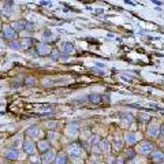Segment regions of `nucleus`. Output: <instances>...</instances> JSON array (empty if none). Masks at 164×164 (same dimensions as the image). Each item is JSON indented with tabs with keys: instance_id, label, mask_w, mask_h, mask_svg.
Segmentation results:
<instances>
[{
	"instance_id": "1",
	"label": "nucleus",
	"mask_w": 164,
	"mask_h": 164,
	"mask_svg": "<svg viewBox=\"0 0 164 164\" xmlns=\"http://www.w3.org/2000/svg\"><path fill=\"white\" fill-rule=\"evenodd\" d=\"M67 153L73 157H81L84 155V149L78 142H71L67 145Z\"/></svg>"
},
{
	"instance_id": "2",
	"label": "nucleus",
	"mask_w": 164,
	"mask_h": 164,
	"mask_svg": "<svg viewBox=\"0 0 164 164\" xmlns=\"http://www.w3.org/2000/svg\"><path fill=\"white\" fill-rule=\"evenodd\" d=\"M153 152V144L149 141H141L137 146V153L140 155H151Z\"/></svg>"
},
{
	"instance_id": "3",
	"label": "nucleus",
	"mask_w": 164,
	"mask_h": 164,
	"mask_svg": "<svg viewBox=\"0 0 164 164\" xmlns=\"http://www.w3.org/2000/svg\"><path fill=\"white\" fill-rule=\"evenodd\" d=\"M159 131H160L159 123L156 122V120H152V122L148 125V136L153 138V137H157V136H159Z\"/></svg>"
},
{
	"instance_id": "4",
	"label": "nucleus",
	"mask_w": 164,
	"mask_h": 164,
	"mask_svg": "<svg viewBox=\"0 0 164 164\" xmlns=\"http://www.w3.org/2000/svg\"><path fill=\"white\" fill-rule=\"evenodd\" d=\"M22 148H23V151L26 152V153H33L34 149H36V145H34V142H33L32 138L26 137V138L23 140V142H22Z\"/></svg>"
},
{
	"instance_id": "5",
	"label": "nucleus",
	"mask_w": 164,
	"mask_h": 164,
	"mask_svg": "<svg viewBox=\"0 0 164 164\" xmlns=\"http://www.w3.org/2000/svg\"><path fill=\"white\" fill-rule=\"evenodd\" d=\"M3 37H4L6 40L14 41V38H15V30L13 29V26L7 25V26L3 28Z\"/></svg>"
},
{
	"instance_id": "6",
	"label": "nucleus",
	"mask_w": 164,
	"mask_h": 164,
	"mask_svg": "<svg viewBox=\"0 0 164 164\" xmlns=\"http://www.w3.org/2000/svg\"><path fill=\"white\" fill-rule=\"evenodd\" d=\"M60 52H63V54H66V55H69V54H71L73 49H74V45L70 41H63V43H60V45H59L58 48Z\"/></svg>"
},
{
	"instance_id": "7",
	"label": "nucleus",
	"mask_w": 164,
	"mask_h": 164,
	"mask_svg": "<svg viewBox=\"0 0 164 164\" xmlns=\"http://www.w3.org/2000/svg\"><path fill=\"white\" fill-rule=\"evenodd\" d=\"M26 136L29 137V138H36V137H40L41 136V129L38 126H32V127H29L26 130Z\"/></svg>"
},
{
	"instance_id": "8",
	"label": "nucleus",
	"mask_w": 164,
	"mask_h": 164,
	"mask_svg": "<svg viewBox=\"0 0 164 164\" xmlns=\"http://www.w3.org/2000/svg\"><path fill=\"white\" fill-rule=\"evenodd\" d=\"M151 159L155 164H159V163H163L164 161V153L161 151H153L151 153Z\"/></svg>"
},
{
	"instance_id": "9",
	"label": "nucleus",
	"mask_w": 164,
	"mask_h": 164,
	"mask_svg": "<svg viewBox=\"0 0 164 164\" xmlns=\"http://www.w3.org/2000/svg\"><path fill=\"white\" fill-rule=\"evenodd\" d=\"M55 157H56V155L49 149V151H47L45 153H43V159L41 160H43L44 164H51V163L55 161Z\"/></svg>"
},
{
	"instance_id": "10",
	"label": "nucleus",
	"mask_w": 164,
	"mask_h": 164,
	"mask_svg": "<svg viewBox=\"0 0 164 164\" xmlns=\"http://www.w3.org/2000/svg\"><path fill=\"white\" fill-rule=\"evenodd\" d=\"M36 51H37V54L41 55V56H44V55H48V54H51V49H49V45L45 43H41L38 44V45L36 47Z\"/></svg>"
},
{
	"instance_id": "11",
	"label": "nucleus",
	"mask_w": 164,
	"mask_h": 164,
	"mask_svg": "<svg viewBox=\"0 0 164 164\" xmlns=\"http://www.w3.org/2000/svg\"><path fill=\"white\" fill-rule=\"evenodd\" d=\"M4 157L7 160H17L18 157H19V152H18V149H7V151L4 152Z\"/></svg>"
},
{
	"instance_id": "12",
	"label": "nucleus",
	"mask_w": 164,
	"mask_h": 164,
	"mask_svg": "<svg viewBox=\"0 0 164 164\" xmlns=\"http://www.w3.org/2000/svg\"><path fill=\"white\" fill-rule=\"evenodd\" d=\"M37 149H38L40 153H45L47 151H49V141H47V140L38 141V144H37Z\"/></svg>"
},
{
	"instance_id": "13",
	"label": "nucleus",
	"mask_w": 164,
	"mask_h": 164,
	"mask_svg": "<svg viewBox=\"0 0 164 164\" xmlns=\"http://www.w3.org/2000/svg\"><path fill=\"white\" fill-rule=\"evenodd\" d=\"M33 44H34V40H33L32 37H23V38L21 40V47L25 48V49H29V48H32Z\"/></svg>"
},
{
	"instance_id": "14",
	"label": "nucleus",
	"mask_w": 164,
	"mask_h": 164,
	"mask_svg": "<svg viewBox=\"0 0 164 164\" xmlns=\"http://www.w3.org/2000/svg\"><path fill=\"white\" fill-rule=\"evenodd\" d=\"M78 123H70L69 126H67V130H66V133H67V136H75V134L78 133Z\"/></svg>"
},
{
	"instance_id": "15",
	"label": "nucleus",
	"mask_w": 164,
	"mask_h": 164,
	"mask_svg": "<svg viewBox=\"0 0 164 164\" xmlns=\"http://www.w3.org/2000/svg\"><path fill=\"white\" fill-rule=\"evenodd\" d=\"M26 25H28V22L23 21V19H21V21L14 22V23H13V29L15 32H21V30H23V29H26Z\"/></svg>"
},
{
	"instance_id": "16",
	"label": "nucleus",
	"mask_w": 164,
	"mask_h": 164,
	"mask_svg": "<svg viewBox=\"0 0 164 164\" xmlns=\"http://www.w3.org/2000/svg\"><path fill=\"white\" fill-rule=\"evenodd\" d=\"M125 141H126V144H130V145H133V144H136L137 142V134L136 133H126L125 134Z\"/></svg>"
},
{
	"instance_id": "17",
	"label": "nucleus",
	"mask_w": 164,
	"mask_h": 164,
	"mask_svg": "<svg viewBox=\"0 0 164 164\" xmlns=\"http://www.w3.org/2000/svg\"><path fill=\"white\" fill-rule=\"evenodd\" d=\"M120 120H122V123H125V125H131V123L134 122V116L129 112L120 114Z\"/></svg>"
},
{
	"instance_id": "18",
	"label": "nucleus",
	"mask_w": 164,
	"mask_h": 164,
	"mask_svg": "<svg viewBox=\"0 0 164 164\" xmlns=\"http://www.w3.org/2000/svg\"><path fill=\"white\" fill-rule=\"evenodd\" d=\"M66 161H67V156L64 155V153H58L56 155V157H55V161H54V164H66Z\"/></svg>"
},
{
	"instance_id": "19",
	"label": "nucleus",
	"mask_w": 164,
	"mask_h": 164,
	"mask_svg": "<svg viewBox=\"0 0 164 164\" xmlns=\"http://www.w3.org/2000/svg\"><path fill=\"white\" fill-rule=\"evenodd\" d=\"M88 99H89V101H90V103L97 104V103H100V101L103 100V96L97 95V93H93V95H89V96H88Z\"/></svg>"
},
{
	"instance_id": "20",
	"label": "nucleus",
	"mask_w": 164,
	"mask_h": 164,
	"mask_svg": "<svg viewBox=\"0 0 164 164\" xmlns=\"http://www.w3.org/2000/svg\"><path fill=\"white\" fill-rule=\"evenodd\" d=\"M136 155H137V152L134 151L133 148H127L126 149V152H125V159L126 160H131V159L136 157Z\"/></svg>"
},
{
	"instance_id": "21",
	"label": "nucleus",
	"mask_w": 164,
	"mask_h": 164,
	"mask_svg": "<svg viewBox=\"0 0 164 164\" xmlns=\"http://www.w3.org/2000/svg\"><path fill=\"white\" fill-rule=\"evenodd\" d=\"M99 146H100V151L104 152V153H108V152H110V144H108V141H105V140L100 141Z\"/></svg>"
},
{
	"instance_id": "22",
	"label": "nucleus",
	"mask_w": 164,
	"mask_h": 164,
	"mask_svg": "<svg viewBox=\"0 0 164 164\" xmlns=\"http://www.w3.org/2000/svg\"><path fill=\"white\" fill-rule=\"evenodd\" d=\"M43 40L45 41V44L51 43V41L54 40V36H52V32H51V30H44V33H43Z\"/></svg>"
},
{
	"instance_id": "23",
	"label": "nucleus",
	"mask_w": 164,
	"mask_h": 164,
	"mask_svg": "<svg viewBox=\"0 0 164 164\" xmlns=\"http://www.w3.org/2000/svg\"><path fill=\"white\" fill-rule=\"evenodd\" d=\"M49 56H51L52 60H59V58H60V51H59L58 48H55V49L51 51Z\"/></svg>"
},
{
	"instance_id": "24",
	"label": "nucleus",
	"mask_w": 164,
	"mask_h": 164,
	"mask_svg": "<svg viewBox=\"0 0 164 164\" xmlns=\"http://www.w3.org/2000/svg\"><path fill=\"white\" fill-rule=\"evenodd\" d=\"M38 111H41V112H47V114H52L54 112V107L52 105H38Z\"/></svg>"
},
{
	"instance_id": "25",
	"label": "nucleus",
	"mask_w": 164,
	"mask_h": 164,
	"mask_svg": "<svg viewBox=\"0 0 164 164\" xmlns=\"http://www.w3.org/2000/svg\"><path fill=\"white\" fill-rule=\"evenodd\" d=\"M29 163L30 164H40L41 159L38 157V155H30L29 156Z\"/></svg>"
},
{
	"instance_id": "26",
	"label": "nucleus",
	"mask_w": 164,
	"mask_h": 164,
	"mask_svg": "<svg viewBox=\"0 0 164 164\" xmlns=\"http://www.w3.org/2000/svg\"><path fill=\"white\" fill-rule=\"evenodd\" d=\"M11 49H22V47H21V41H10V45H8Z\"/></svg>"
},
{
	"instance_id": "27",
	"label": "nucleus",
	"mask_w": 164,
	"mask_h": 164,
	"mask_svg": "<svg viewBox=\"0 0 164 164\" xmlns=\"http://www.w3.org/2000/svg\"><path fill=\"white\" fill-rule=\"evenodd\" d=\"M100 141H101V138H100L99 136H92L90 140H89V144L90 145H99Z\"/></svg>"
},
{
	"instance_id": "28",
	"label": "nucleus",
	"mask_w": 164,
	"mask_h": 164,
	"mask_svg": "<svg viewBox=\"0 0 164 164\" xmlns=\"http://www.w3.org/2000/svg\"><path fill=\"white\" fill-rule=\"evenodd\" d=\"M137 118H138V120H140V122H142V123L148 122L149 119H151V116H149L148 114H142V112H141V114H138V116H137Z\"/></svg>"
},
{
	"instance_id": "29",
	"label": "nucleus",
	"mask_w": 164,
	"mask_h": 164,
	"mask_svg": "<svg viewBox=\"0 0 164 164\" xmlns=\"http://www.w3.org/2000/svg\"><path fill=\"white\" fill-rule=\"evenodd\" d=\"M115 148L116 149H122V146H123V141L119 138V137H116V138H115Z\"/></svg>"
},
{
	"instance_id": "30",
	"label": "nucleus",
	"mask_w": 164,
	"mask_h": 164,
	"mask_svg": "<svg viewBox=\"0 0 164 164\" xmlns=\"http://www.w3.org/2000/svg\"><path fill=\"white\" fill-rule=\"evenodd\" d=\"M58 126V123L55 122V120H49V122H47V127L48 129H55Z\"/></svg>"
},
{
	"instance_id": "31",
	"label": "nucleus",
	"mask_w": 164,
	"mask_h": 164,
	"mask_svg": "<svg viewBox=\"0 0 164 164\" xmlns=\"http://www.w3.org/2000/svg\"><path fill=\"white\" fill-rule=\"evenodd\" d=\"M34 78H33V77H28V78H26V79H25V84L26 85H34Z\"/></svg>"
},
{
	"instance_id": "32",
	"label": "nucleus",
	"mask_w": 164,
	"mask_h": 164,
	"mask_svg": "<svg viewBox=\"0 0 164 164\" xmlns=\"http://www.w3.org/2000/svg\"><path fill=\"white\" fill-rule=\"evenodd\" d=\"M123 163H125V157H116L114 161V164H123Z\"/></svg>"
},
{
	"instance_id": "33",
	"label": "nucleus",
	"mask_w": 164,
	"mask_h": 164,
	"mask_svg": "<svg viewBox=\"0 0 164 164\" xmlns=\"http://www.w3.org/2000/svg\"><path fill=\"white\" fill-rule=\"evenodd\" d=\"M26 29H28V30H33V29H34V26L28 22V25H26Z\"/></svg>"
},
{
	"instance_id": "34",
	"label": "nucleus",
	"mask_w": 164,
	"mask_h": 164,
	"mask_svg": "<svg viewBox=\"0 0 164 164\" xmlns=\"http://www.w3.org/2000/svg\"><path fill=\"white\" fill-rule=\"evenodd\" d=\"M43 84L45 85V86H48V85H52V81H48V79H45V81L43 82Z\"/></svg>"
},
{
	"instance_id": "35",
	"label": "nucleus",
	"mask_w": 164,
	"mask_h": 164,
	"mask_svg": "<svg viewBox=\"0 0 164 164\" xmlns=\"http://www.w3.org/2000/svg\"><path fill=\"white\" fill-rule=\"evenodd\" d=\"M160 133H161V136L164 137V123H163L161 126H160Z\"/></svg>"
},
{
	"instance_id": "36",
	"label": "nucleus",
	"mask_w": 164,
	"mask_h": 164,
	"mask_svg": "<svg viewBox=\"0 0 164 164\" xmlns=\"http://www.w3.org/2000/svg\"><path fill=\"white\" fill-rule=\"evenodd\" d=\"M2 28H3V26H2V22H0V30H2Z\"/></svg>"
}]
</instances>
